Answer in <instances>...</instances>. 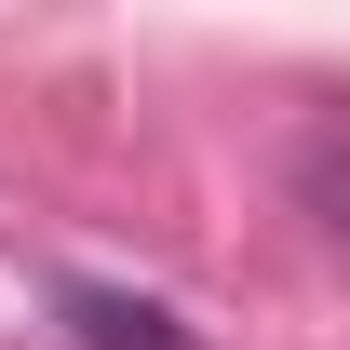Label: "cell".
<instances>
[{"mask_svg": "<svg viewBox=\"0 0 350 350\" xmlns=\"http://www.w3.org/2000/svg\"><path fill=\"white\" fill-rule=\"evenodd\" d=\"M68 337L81 350H202L162 297H135V283H68Z\"/></svg>", "mask_w": 350, "mask_h": 350, "instance_id": "cell-1", "label": "cell"}, {"mask_svg": "<svg viewBox=\"0 0 350 350\" xmlns=\"http://www.w3.org/2000/svg\"><path fill=\"white\" fill-rule=\"evenodd\" d=\"M297 202L350 243V148H337V135H323V148H297Z\"/></svg>", "mask_w": 350, "mask_h": 350, "instance_id": "cell-2", "label": "cell"}]
</instances>
